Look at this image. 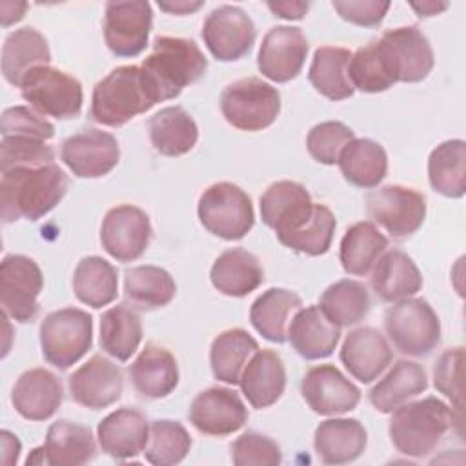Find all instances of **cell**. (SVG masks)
<instances>
[{
	"instance_id": "1",
	"label": "cell",
	"mask_w": 466,
	"mask_h": 466,
	"mask_svg": "<svg viewBox=\"0 0 466 466\" xmlns=\"http://www.w3.org/2000/svg\"><path fill=\"white\" fill-rule=\"evenodd\" d=\"M69 178L56 164L13 167L2 171L0 213L5 224L18 218L38 220L67 193Z\"/></svg>"
},
{
	"instance_id": "2",
	"label": "cell",
	"mask_w": 466,
	"mask_h": 466,
	"mask_svg": "<svg viewBox=\"0 0 466 466\" xmlns=\"http://www.w3.org/2000/svg\"><path fill=\"white\" fill-rule=\"evenodd\" d=\"M453 422L461 424L462 415L455 413L444 400L426 397L393 410L388 431L399 453L420 459L435 451Z\"/></svg>"
},
{
	"instance_id": "3",
	"label": "cell",
	"mask_w": 466,
	"mask_h": 466,
	"mask_svg": "<svg viewBox=\"0 0 466 466\" xmlns=\"http://www.w3.org/2000/svg\"><path fill=\"white\" fill-rule=\"evenodd\" d=\"M140 67L155 100L164 102L177 98L186 86L200 80L208 69V58L191 38L157 36Z\"/></svg>"
},
{
	"instance_id": "4",
	"label": "cell",
	"mask_w": 466,
	"mask_h": 466,
	"mask_svg": "<svg viewBox=\"0 0 466 466\" xmlns=\"http://www.w3.org/2000/svg\"><path fill=\"white\" fill-rule=\"evenodd\" d=\"M157 104L140 66L115 67L93 87L89 115L96 124L120 127Z\"/></svg>"
},
{
	"instance_id": "5",
	"label": "cell",
	"mask_w": 466,
	"mask_h": 466,
	"mask_svg": "<svg viewBox=\"0 0 466 466\" xmlns=\"http://www.w3.org/2000/svg\"><path fill=\"white\" fill-rule=\"evenodd\" d=\"M384 329L397 351L426 357L441 342V320L428 300L402 299L384 313Z\"/></svg>"
},
{
	"instance_id": "6",
	"label": "cell",
	"mask_w": 466,
	"mask_h": 466,
	"mask_svg": "<svg viewBox=\"0 0 466 466\" xmlns=\"http://www.w3.org/2000/svg\"><path fill=\"white\" fill-rule=\"evenodd\" d=\"M93 344V317L78 308H62L44 317L40 324V348L44 359L67 370L76 364Z\"/></svg>"
},
{
	"instance_id": "7",
	"label": "cell",
	"mask_w": 466,
	"mask_h": 466,
	"mask_svg": "<svg viewBox=\"0 0 466 466\" xmlns=\"http://www.w3.org/2000/svg\"><path fill=\"white\" fill-rule=\"evenodd\" d=\"M197 213L200 224L224 240L244 238L255 224L249 195L233 182H215L206 187L198 198Z\"/></svg>"
},
{
	"instance_id": "8",
	"label": "cell",
	"mask_w": 466,
	"mask_h": 466,
	"mask_svg": "<svg viewBox=\"0 0 466 466\" xmlns=\"http://www.w3.org/2000/svg\"><path fill=\"white\" fill-rule=\"evenodd\" d=\"M220 111L228 124L240 131H262L280 113V93L262 78L246 76L224 87Z\"/></svg>"
},
{
	"instance_id": "9",
	"label": "cell",
	"mask_w": 466,
	"mask_h": 466,
	"mask_svg": "<svg viewBox=\"0 0 466 466\" xmlns=\"http://www.w3.org/2000/svg\"><path fill=\"white\" fill-rule=\"evenodd\" d=\"M20 93L22 98L44 116L69 120L82 111V84L58 67L38 66L31 69L20 84Z\"/></svg>"
},
{
	"instance_id": "10",
	"label": "cell",
	"mask_w": 466,
	"mask_h": 466,
	"mask_svg": "<svg viewBox=\"0 0 466 466\" xmlns=\"http://www.w3.org/2000/svg\"><path fill=\"white\" fill-rule=\"evenodd\" d=\"M366 209L373 222L393 238L413 235L426 218V197L400 184L382 186L366 195Z\"/></svg>"
},
{
	"instance_id": "11",
	"label": "cell",
	"mask_w": 466,
	"mask_h": 466,
	"mask_svg": "<svg viewBox=\"0 0 466 466\" xmlns=\"http://www.w3.org/2000/svg\"><path fill=\"white\" fill-rule=\"evenodd\" d=\"M44 288L40 266L25 255L11 253L0 264V304L16 322H31L38 313V297Z\"/></svg>"
},
{
	"instance_id": "12",
	"label": "cell",
	"mask_w": 466,
	"mask_h": 466,
	"mask_svg": "<svg viewBox=\"0 0 466 466\" xmlns=\"http://www.w3.org/2000/svg\"><path fill=\"white\" fill-rule=\"evenodd\" d=\"M379 47L386 58L390 73L397 82H420L435 64L430 40L417 25H400L388 29L377 38Z\"/></svg>"
},
{
	"instance_id": "13",
	"label": "cell",
	"mask_w": 466,
	"mask_h": 466,
	"mask_svg": "<svg viewBox=\"0 0 466 466\" xmlns=\"http://www.w3.org/2000/svg\"><path fill=\"white\" fill-rule=\"evenodd\" d=\"M317 202L308 189L293 180L271 184L260 197V218L271 228L280 244L299 233L313 217Z\"/></svg>"
},
{
	"instance_id": "14",
	"label": "cell",
	"mask_w": 466,
	"mask_h": 466,
	"mask_svg": "<svg viewBox=\"0 0 466 466\" xmlns=\"http://www.w3.org/2000/svg\"><path fill=\"white\" fill-rule=\"evenodd\" d=\"M153 24L151 4L144 0L107 2L104 11V40L120 58L138 56L149 38Z\"/></svg>"
},
{
	"instance_id": "15",
	"label": "cell",
	"mask_w": 466,
	"mask_h": 466,
	"mask_svg": "<svg viewBox=\"0 0 466 466\" xmlns=\"http://www.w3.org/2000/svg\"><path fill=\"white\" fill-rule=\"evenodd\" d=\"M202 38L208 51L220 62H235L246 56L257 38L249 15L237 5L213 9L202 24Z\"/></svg>"
},
{
	"instance_id": "16",
	"label": "cell",
	"mask_w": 466,
	"mask_h": 466,
	"mask_svg": "<svg viewBox=\"0 0 466 466\" xmlns=\"http://www.w3.org/2000/svg\"><path fill=\"white\" fill-rule=\"evenodd\" d=\"M151 237L153 228L147 213L131 204L111 208L100 226V244L118 262L140 258Z\"/></svg>"
},
{
	"instance_id": "17",
	"label": "cell",
	"mask_w": 466,
	"mask_h": 466,
	"mask_svg": "<svg viewBox=\"0 0 466 466\" xmlns=\"http://www.w3.org/2000/svg\"><path fill=\"white\" fill-rule=\"evenodd\" d=\"M60 158L78 178H100L120 160L116 138L102 129H82L62 142Z\"/></svg>"
},
{
	"instance_id": "18",
	"label": "cell",
	"mask_w": 466,
	"mask_h": 466,
	"mask_svg": "<svg viewBox=\"0 0 466 466\" xmlns=\"http://www.w3.org/2000/svg\"><path fill=\"white\" fill-rule=\"evenodd\" d=\"M308 49L309 44L300 27L275 25L264 35L258 47V71L277 84L289 82L302 71Z\"/></svg>"
},
{
	"instance_id": "19",
	"label": "cell",
	"mask_w": 466,
	"mask_h": 466,
	"mask_svg": "<svg viewBox=\"0 0 466 466\" xmlns=\"http://www.w3.org/2000/svg\"><path fill=\"white\" fill-rule=\"evenodd\" d=\"M187 417L200 433L226 437L248 422V408L235 390L213 386L193 399Z\"/></svg>"
},
{
	"instance_id": "20",
	"label": "cell",
	"mask_w": 466,
	"mask_h": 466,
	"mask_svg": "<svg viewBox=\"0 0 466 466\" xmlns=\"http://www.w3.org/2000/svg\"><path fill=\"white\" fill-rule=\"evenodd\" d=\"M300 393L319 415L348 413L360 402V390L333 364L309 368L302 377Z\"/></svg>"
},
{
	"instance_id": "21",
	"label": "cell",
	"mask_w": 466,
	"mask_h": 466,
	"mask_svg": "<svg viewBox=\"0 0 466 466\" xmlns=\"http://www.w3.org/2000/svg\"><path fill=\"white\" fill-rule=\"evenodd\" d=\"M71 399L89 410L115 404L124 391L122 370L104 355H93L67 379Z\"/></svg>"
},
{
	"instance_id": "22",
	"label": "cell",
	"mask_w": 466,
	"mask_h": 466,
	"mask_svg": "<svg viewBox=\"0 0 466 466\" xmlns=\"http://www.w3.org/2000/svg\"><path fill=\"white\" fill-rule=\"evenodd\" d=\"M95 453V437L87 426L71 420H56L49 426L44 444L40 448H35L25 462L80 466L89 462Z\"/></svg>"
},
{
	"instance_id": "23",
	"label": "cell",
	"mask_w": 466,
	"mask_h": 466,
	"mask_svg": "<svg viewBox=\"0 0 466 466\" xmlns=\"http://www.w3.org/2000/svg\"><path fill=\"white\" fill-rule=\"evenodd\" d=\"M391 359L393 350L386 337L371 326L350 331L340 348V362L353 379L364 384L379 379Z\"/></svg>"
},
{
	"instance_id": "24",
	"label": "cell",
	"mask_w": 466,
	"mask_h": 466,
	"mask_svg": "<svg viewBox=\"0 0 466 466\" xmlns=\"http://www.w3.org/2000/svg\"><path fill=\"white\" fill-rule=\"evenodd\" d=\"M62 400V382L46 368H31L24 371L11 390V402L16 413L35 422L51 419L58 411Z\"/></svg>"
},
{
	"instance_id": "25",
	"label": "cell",
	"mask_w": 466,
	"mask_h": 466,
	"mask_svg": "<svg viewBox=\"0 0 466 466\" xmlns=\"http://www.w3.org/2000/svg\"><path fill=\"white\" fill-rule=\"evenodd\" d=\"M96 439L106 455L116 461L133 459L144 453L149 441V422L140 410L118 408L98 422Z\"/></svg>"
},
{
	"instance_id": "26",
	"label": "cell",
	"mask_w": 466,
	"mask_h": 466,
	"mask_svg": "<svg viewBox=\"0 0 466 466\" xmlns=\"http://www.w3.org/2000/svg\"><path fill=\"white\" fill-rule=\"evenodd\" d=\"M288 340L302 359L319 360L335 351L340 340V328L329 322L319 306H306L291 317Z\"/></svg>"
},
{
	"instance_id": "27",
	"label": "cell",
	"mask_w": 466,
	"mask_h": 466,
	"mask_svg": "<svg viewBox=\"0 0 466 466\" xmlns=\"http://www.w3.org/2000/svg\"><path fill=\"white\" fill-rule=\"evenodd\" d=\"M240 390L248 402L264 410L273 406L286 390V368L273 350H257L240 375Z\"/></svg>"
},
{
	"instance_id": "28",
	"label": "cell",
	"mask_w": 466,
	"mask_h": 466,
	"mask_svg": "<svg viewBox=\"0 0 466 466\" xmlns=\"http://www.w3.org/2000/svg\"><path fill=\"white\" fill-rule=\"evenodd\" d=\"M368 444V433L357 419H326L315 428L313 446L324 464L357 461Z\"/></svg>"
},
{
	"instance_id": "29",
	"label": "cell",
	"mask_w": 466,
	"mask_h": 466,
	"mask_svg": "<svg viewBox=\"0 0 466 466\" xmlns=\"http://www.w3.org/2000/svg\"><path fill=\"white\" fill-rule=\"evenodd\" d=\"M129 377L137 393L146 399H162L178 384V364L164 346L146 344L129 366Z\"/></svg>"
},
{
	"instance_id": "30",
	"label": "cell",
	"mask_w": 466,
	"mask_h": 466,
	"mask_svg": "<svg viewBox=\"0 0 466 466\" xmlns=\"http://www.w3.org/2000/svg\"><path fill=\"white\" fill-rule=\"evenodd\" d=\"M371 269V288L384 302L410 299L422 288V275L417 264L400 249L384 251Z\"/></svg>"
},
{
	"instance_id": "31",
	"label": "cell",
	"mask_w": 466,
	"mask_h": 466,
	"mask_svg": "<svg viewBox=\"0 0 466 466\" xmlns=\"http://www.w3.org/2000/svg\"><path fill=\"white\" fill-rule=\"evenodd\" d=\"M211 284L226 297H246L264 282V269L258 258L244 248L222 251L209 271Z\"/></svg>"
},
{
	"instance_id": "32",
	"label": "cell",
	"mask_w": 466,
	"mask_h": 466,
	"mask_svg": "<svg viewBox=\"0 0 466 466\" xmlns=\"http://www.w3.org/2000/svg\"><path fill=\"white\" fill-rule=\"evenodd\" d=\"M51 51L44 35L35 27H22L9 33L2 46V75L4 78L20 87L24 76L38 67L49 66Z\"/></svg>"
},
{
	"instance_id": "33",
	"label": "cell",
	"mask_w": 466,
	"mask_h": 466,
	"mask_svg": "<svg viewBox=\"0 0 466 466\" xmlns=\"http://www.w3.org/2000/svg\"><path fill=\"white\" fill-rule=\"evenodd\" d=\"M426 388H428L426 370L419 362L400 359L370 390L368 399L377 411L391 413L410 399L426 391Z\"/></svg>"
},
{
	"instance_id": "34",
	"label": "cell",
	"mask_w": 466,
	"mask_h": 466,
	"mask_svg": "<svg viewBox=\"0 0 466 466\" xmlns=\"http://www.w3.org/2000/svg\"><path fill=\"white\" fill-rule=\"evenodd\" d=\"M302 308V299L284 288H269L262 291L249 308L253 328L269 342L282 344L288 340V326L297 309Z\"/></svg>"
},
{
	"instance_id": "35",
	"label": "cell",
	"mask_w": 466,
	"mask_h": 466,
	"mask_svg": "<svg viewBox=\"0 0 466 466\" xmlns=\"http://www.w3.org/2000/svg\"><path fill=\"white\" fill-rule=\"evenodd\" d=\"M147 127L153 147L164 157L186 155L198 140L197 122L180 106L162 107L149 118Z\"/></svg>"
},
{
	"instance_id": "36",
	"label": "cell",
	"mask_w": 466,
	"mask_h": 466,
	"mask_svg": "<svg viewBox=\"0 0 466 466\" xmlns=\"http://www.w3.org/2000/svg\"><path fill=\"white\" fill-rule=\"evenodd\" d=\"M337 164L350 184L364 189L377 187L388 173V155L371 138H353L348 142Z\"/></svg>"
},
{
	"instance_id": "37",
	"label": "cell",
	"mask_w": 466,
	"mask_h": 466,
	"mask_svg": "<svg viewBox=\"0 0 466 466\" xmlns=\"http://www.w3.org/2000/svg\"><path fill=\"white\" fill-rule=\"evenodd\" d=\"M177 295V284L169 271L158 266H135L124 273V297L140 309L151 311L167 306Z\"/></svg>"
},
{
	"instance_id": "38",
	"label": "cell",
	"mask_w": 466,
	"mask_h": 466,
	"mask_svg": "<svg viewBox=\"0 0 466 466\" xmlns=\"http://www.w3.org/2000/svg\"><path fill=\"white\" fill-rule=\"evenodd\" d=\"M351 51L339 46H320L315 49L311 66L308 71L309 84L322 96L329 100H344L350 98L355 89L351 86L348 66H350Z\"/></svg>"
},
{
	"instance_id": "39",
	"label": "cell",
	"mask_w": 466,
	"mask_h": 466,
	"mask_svg": "<svg viewBox=\"0 0 466 466\" xmlns=\"http://www.w3.org/2000/svg\"><path fill=\"white\" fill-rule=\"evenodd\" d=\"M388 238L380 233V229L370 222L360 220L350 226L340 240L339 258L342 269L348 275L362 277L371 271L379 257L386 251Z\"/></svg>"
},
{
	"instance_id": "40",
	"label": "cell",
	"mask_w": 466,
	"mask_h": 466,
	"mask_svg": "<svg viewBox=\"0 0 466 466\" xmlns=\"http://www.w3.org/2000/svg\"><path fill=\"white\" fill-rule=\"evenodd\" d=\"M257 350L258 342L242 328H231L218 333L209 348L213 377L226 384H238L242 370Z\"/></svg>"
},
{
	"instance_id": "41",
	"label": "cell",
	"mask_w": 466,
	"mask_h": 466,
	"mask_svg": "<svg viewBox=\"0 0 466 466\" xmlns=\"http://www.w3.org/2000/svg\"><path fill=\"white\" fill-rule=\"evenodd\" d=\"M431 187L448 198H461L466 191V142L451 138L439 144L428 158Z\"/></svg>"
},
{
	"instance_id": "42",
	"label": "cell",
	"mask_w": 466,
	"mask_h": 466,
	"mask_svg": "<svg viewBox=\"0 0 466 466\" xmlns=\"http://www.w3.org/2000/svg\"><path fill=\"white\" fill-rule=\"evenodd\" d=\"M73 291L82 304L95 309L111 304L118 293V273L102 257H84L73 273Z\"/></svg>"
},
{
	"instance_id": "43",
	"label": "cell",
	"mask_w": 466,
	"mask_h": 466,
	"mask_svg": "<svg viewBox=\"0 0 466 466\" xmlns=\"http://www.w3.org/2000/svg\"><path fill=\"white\" fill-rule=\"evenodd\" d=\"M320 311L339 328L359 324L371 308L368 288L351 279H342L329 284L319 300Z\"/></svg>"
},
{
	"instance_id": "44",
	"label": "cell",
	"mask_w": 466,
	"mask_h": 466,
	"mask_svg": "<svg viewBox=\"0 0 466 466\" xmlns=\"http://www.w3.org/2000/svg\"><path fill=\"white\" fill-rule=\"evenodd\" d=\"M142 340L140 317L124 304L106 309L100 317V348L113 359L126 362Z\"/></svg>"
},
{
	"instance_id": "45",
	"label": "cell",
	"mask_w": 466,
	"mask_h": 466,
	"mask_svg": "<svg viewBox=\"0 0 466 466\" xmlns=\"http://www.w3.org/2000/svg\"><path fill=\"white\" fill-rule=\"evenodd\" d=\"M191 444V435L178 420H153L149 424V441L144 448V457L155 466L178 464L189 453Z\"/></svg>"
},
{
	"instance_id": "46",
	"label": "cell",
	"mask_w": 466,
	"mask_h": 466,
	"mask_svg": "<svg viewBox=\"0 0 466 466\" xmlns=\"http://www.w3.org/2000/svg\"><path fill=\"white\" fill-rule=\"evenodd\" d=\"M348 75L353 89L362 93H382L395 84L377 40L351 53Z\"/></svg>"
},
{
	"instance_id": "47",
	"label": "cell",
	"mask_w": 466,
	"mask_h": 466,
	"mask_svg": "<svg viewBox=\"0 0 466 466\" xmlns=\"http://www.w3.org/2000/svg\"><path fill=\"white\" fill-rule=\"evenodd\" d=\"M335 228L337 220L331 209L324 204H317L311 220L299 233L289 237L282 246L309 257L324 255L331 246Z\"/></svg>"
},
{
	"instance_id": "48",
	"label": "cell",
	"mask_w": 466,
	"mask_h": 466,
	"mask_svg": "<svg viewBox=\"0 0 466 466\" xmlns=\"http://www.w3.org/2000/svg\"><path fill=\"white\" fill-rule=\"evenodd\" d=\"M353 138H355V133L351 127H348L339 120H328L309 129L306 138V147L313 160L324 166H333L337 164L346 144L351 142Z\"/></svg>"
},
{
	"instance_id": "49",
	"label": "cell",
	"mask_w": 466,
	"mask_h": 466,
	"mask_svg": "<svg viewBox=\"0 0 466 466\" xmlns=\"http://www.w3.org/2000/svg\"><path fill=\"white\" fill-rule=\"evenodd\" d=\"M55 149L40 138L33 137H2L0 142V169L7 171L13 167H38L55 164Z\"/></svg>"
},
{
	"instance_id": "50",
	"label": "cell",
	"mask_w": 466,
	"mask_h": 466,
	"mask_svg": "<svg viewBox=\"0 0 466 466\" xmlns=\"http://www.w3.org/2000/svg\"><path fill=\"white\" fill-rule=\"evenodd\" d=\"M231 461L237 466H279L282 462L280 446L268 435L246 431L229 446Z\"/></svg>"
},
{
	"instance_id": "51",
	"label": "cell",
	"mask_w": 466,
	"mask_h": 466,
	"mask_svg": "<svg viewBox=\"0 0 466 466\" xmlns=\"http://www.w3.org/2000/svg\"><path fill=\"white\" fill-rule=\"evenodd\" d=\"M462 362L464 348L446 350L433 366V384L439 393L450 399L455 413L462 415Z\"/></svg>"
},
{
	"instance_id": "52",
	"label": "cell",
	"mask_w": 466,
	"mask_h": 466,
	"mask_svg": "<svg viewBox=\"0 0 466 466\" xmlns=\"http://www.w3.org/2000/svg\"><path fill=\"white\" fill-rule=\"evenodd\" d=\"M0 133L2 137H33L47 142L55 137V126L27 106H13L2 113Z\"/></svg>"
},
{
	"instance_id": "53",
	"label": "cell",
	"mask_w": 466,
	"mask_h": 466,
	"mask_svg": "<svg viewBox=\"0 0 466 466\" xmlns=\"http://www.w3.org/2000/svg\"><path fill=\"white\" fill-rule=\"evenodd\" d=\"M331 7L339 16L350 24L360 27H375L384 20V15L390 9V2L379 0H335Z\"/></svg>"
},
{
	"instance_id": "54",
	"label": "cell",
	"mask_w": 466,
	"mask_h": 466,
	"mask_svg": "<svg viewBox=\"0 0 466 466\" xmlns=\"http://www.w3.org/2000/svg\"><path fill=\"white\" fill-rule=\"evenodd\" d=\"M268 9L284 20H300L309 9V2H268Z\"/></svg>"
},
{
	"instance_id": "55",
	"label": "cell",
	"mask_w": 466,
	"mask_h": 466,
	"mask_svg": "<svg viewBox=\"0 0 466 466\" xmlns=\"http://www.w3.org/2000/svg\"><path fill=\"white\" fill-rule=\"evenodd\" d=\"M204 2H186V0H177V2H158V7L169 15H189L197 9H200Z\"/></svg>"
},
{
	"instance_id": "56",
	"label": "cell",
	"mask_w": 466,
	"mask_h": 466,
	"mask_svg": "<svg viewBox=\"0 0 466 466\" xmlns=\"http://www.w3.org/2000/svg\"><path fill=\"white\" fill-rule=\"evenodd\" d=\"M411 7L419 13V16H433L439 15L448 7V4H437V2H422V4H411Z\"/></svg>"
}]
</instances>
